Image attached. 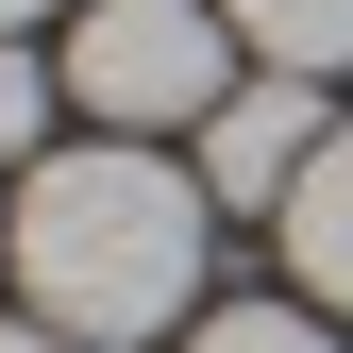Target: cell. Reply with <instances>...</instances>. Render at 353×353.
I'll use <instances>...</instances> for the list:
<instances>
[{
    "label": "cell",
    "mask_w": 353,
    "mask_h": 353,
    "mask_svg": "<svg viewBox=\"0 0 353 353\" xmlns=\"http://www.w3.org/2000/svg\"><path fill=\"white\" fill-rule=\"evenodd\" d=\"M202 219H219L202 168H168L152 135H84V152H51L17 185V303L101 336V353H135V336H168L202 303Z\"/></svg>",
    "instance_id": "6da1fadb"
},
{
    "label": "cell",
    "mask_w": 353,
    "mask_h": 353,
    "mask_svg": "<svg viewBox=\"0 0 353 353\" xmlns=\"http://www.w3.org/2000/svg\"><path fill=\"white\" fill-rule=\"evenodd\" d=\"M68 101L101 135H168V118L236 101V17L219 0H68Z\"/></svg>",
    "instance_id": "7a4b0ae2"
},
{
    "label": "cell",
    "mask_w": 353,
    "mask_h": 353,
    "mask_svg": "<svg viewBox=\"0 0 353 353\" xmlns=\"http://www.w3.org/2000/svg\"><path fill=\"white\" fill-rule=\"evenodd\" d=\"M320 135H336V118H320V84H303V68L236 84V101L202 118V202H270V219H286V185L320 168Z\"/></svg>",
    "instance_id": "3957f363"
},
{
    "label": "cell",
    "mask_w": 353,
    "mask_h": 353,
    "mask_svg": "<svg viewBox=\"0 0 353 353\" xmlns=\"http://www.w3.org/2000/svg\"><path fill=\"white\" fill-rule=\"evenodd\" d=\"M286 270H303V303H320V320H353V118L320 135V168L286 185Z\"/></svg>",
    "instance_id": "277c9868"
},
{
    "label": "cell",
    "mask_w": 353,
    "mask_h": 353,
    "mask_svg": "<svg viewBox=\"0 0 353 353\" xmlns=\"http://www.w3.org/2000/svg\"><path fill=\"white\" fill-rule=\"evenodd\" d=\"M219 17H236L270 68H303V84H320V68H353V0H219Z\"/></svg>",
    "instance_id": "5b68a950"
},
{
    "label": "cell",
    "mask_w": 353,
    "mask_h": 353,
    "mask_svg": "<svg viewBox=\"0 0 353 353\" xmlns=\"http://www.w3.org/2000/svg\"><path fill=\"white\" fill-rule=\"evenodd\" d=\"M185 353H336L320 303H219V320H185Z\"/></svg>",
    "instance_id": "8992f818"
},
{
    "label": "cell",
    "mask_w": 353,
    "mask_h": 353,
    "mask_svg": "<svg viewBox=\"0 0 353 353\" xmlns=\"http://www.w3.org/2000/svg\"><path fill=\"white\" fill-rule=\"evenodd\" d=\"M51 84H68V68H34L17 34H0V152H34V135H51Z\"/></svg>",
    "instance_id": "52a82bcc"
},
{
    "label": "cell",
    "mask_w": 353,
    "mask_h": 353,
    "mask_svg": "<svg viewBox=\"0 0 353 353\" xmlns=\"http://www.w3.org/2000/svg\"><path fill=\"white\" fill-rule=\"evenodd\" d=\"M0 353H101V336H68V320H0Z\"/></svg>",
    "instance_id": "ba28073f"
},
{
    "label": "cell",
    "mask_w": 353,
    "mask_h": 353,
    "mask_svg": "<svg viewBox=\"0 0 353 353\" xmlns=\"http://www.w3.org/2000/svg\"><path fill=\"white\" fill-rule=\"evenodd\" d=\"M0 270H17V202H0Z\"/></svg>",
    "instance_id": "9c48e42d"
},
{
    "label": "cell",
    "mask_w": 353,
    "mask_h": 353,
    "mask_svg": "<svg viewBox=\"0 0 353 353\" xmlns=\"http://www.w3.org/2000/svg\"><path fill=\"white\" fill-rule=\"evenodd\" d=\"M17 17H51V0H0V34H17Z\"/></svg>",
    "instance_id": "30bf717a"
}]
</instances>
